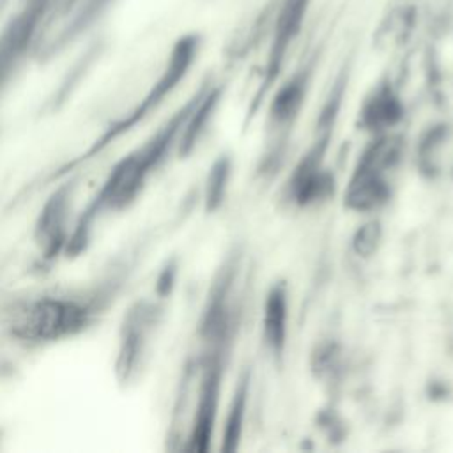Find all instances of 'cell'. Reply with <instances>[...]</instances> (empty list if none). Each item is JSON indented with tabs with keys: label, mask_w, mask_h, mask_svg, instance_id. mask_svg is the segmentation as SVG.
<instances>
[{
	"label": "cell",
	"mask_w": 453,
	"mask_h": 453,
	"mask_svg": "<svg viewBox=\"0 0 453 453\" xmlns=\"http://www.w3.org/2000/svg\"><path fill=\"white\" fill-rule=\"evenodd\" d=\"M230 170H232V165H230V157L226 156H221L212 163L205 180V195H203L205 207L209 211H216L225 200V193L230 180Z\"/></svg>",
	"instance_id": "52a82bcc"
},
{
	"label": "cell",
	"mask_w": 453,
	"mask_h": 453,
	"mask_svg": "<svg viewBox=\"0 0 453 453\" xmlns=\"http://www.w3.org/2000/svg\"><path fill=\"white\" fill-rule=\"evenodd\" d=\"M248 395H250V373L244 370L235 384V389L232 393L230 407L225 419V430H223V449L232 451L237 448V441L242 434V423L248 405Z\"/></svg>",
	"instance_id": "8992f818"
},
{
	"label": "cell",
	"mask_w": 453,
	"mask_h": 453,
	"mask_svg": "<svg viewBox=\"0 0 453 453\" xmlns=\"http://www.w3.org/2000/svg\"><path fill=\"white\" fill-rule=\"evenodd\" d=\"M288 322V296L285 283H274L264 301L262 313V342L265 350L276 359L283 356L287 343Z\"/></svg>",
	"instance_id": "3957f363"
},
{
	"label": "cell",
	"mask_w": 453,
	"mask_h": 453,
	"mask_svg": "<svg viewBox=\"0 0 453 453\" xmlns=\"http://www.w3.org/2000/svg\"><path fill=\"white\" fill-rule=\"evenodd\" d=\"M88 311L69 299L41 297L21 308L12 320V333L21 340H57L81 329Z\"/></svg>",
	"instance_id": "7a4b0ae2"
},
{
	"label": "cell",
	"mask_w": 453,
	"mask_h": 453,
	"mask_svg": "<svg viewBox=\"0 0 453 453\" xmlns=\"http://www.w3.org/2000/svg\"><path fill=\"white\" fill-rule=\"evenodd\" d=\"M403 117V106L396 94L388 87H379L363 104L359 111V124L363 129L384 133L396 126Z\"/></svg>",
	"instance_id": "277c9868"
},
{
	"label": "cell",
	"mask_w": 453,
	"mask_h": 453,
	"mask_svg": "<svg viewBox=\"0 0 453 453\" xmlns=\"http://www.w3.org/2000/svg\"><path fill=\"white\" fill-rule=\"evenodd\" d=\"M402 136L388 131L375 133L357 157L345 189V205L357 212L380 209L391 196V180L388 173L402 159Z\"/></svg>",
	"instance_id": "6da1fadb"
},
{
	"label": "cell",
	"mask_w": 453,
	"mask_h": 453,
	"mask_svg": "<svg viewBox=\"0 0 453 453\" xmlns=\"http://www.w3.org/2000/svg\"><path fill=\"white\" fill-rule=\"evenodd\" d=\"M304 94H306L304 78H294L276 92L269 110V122L273 129L280 131L292 126L294 119L299 115V110L303 106Z\"/></svg>",
	"instance_id": "5b68a950"
},
{
	"label": "cell",
	"mask_w": 453,
	"mask_h": 453,
	"mask_svg": "<svg viewBox=\"0 0 453 453\" xmlns=\"http://www.w3.org/2000/svg\"><path fill=\"white\" fill-rule=\"evenodd\" d=\"M380 223L379 221H368L363 226L357 228V232L352 237V248L359 257H370L377 251V246L380 244Z\"/></svg>",
	"instance_id": "ba28073f"
}]
</instances>
